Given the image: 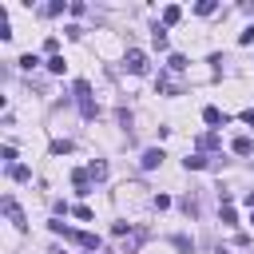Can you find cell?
<instances>
[{
    "mask_svg": "<svg viewBox=\"0 0 254 254\" xmlns=\"http://www.w3.org/2000/svg\"><path fill=\"white\" fill-rule=\"evenodd\" d=\"M75 103H79V115L83 119H95V95H91V83L87 79L75 83Z\"/></svg>",
    "mask_w": 254,
    "mask_h": 254,
    "instance_id": "obj_1",
    "label": "cell"
},
{
    "mask_svg": "<svg viewBox=\"0 0 254 254\" xmlns=\"http://www.w3.org/2000/svg\"><path fill=\"white\" fill-rule=\"evenodd\" d=\"M123 64H127V71H131V75H147V67H151V64H147V56H143L139 48H131V52L123 56Z\"/></svg>",
    "mask_w": 254,
    "mask_h": 254,
    "instance_id": "obj_2",
    "label": "cell"
},
{
    "mask_svg": "<svg viewBox=\"0 0 254 254\" xmlns=\"http://www.w3.org/2000/svg\"><path fill=\"white\" fill-rule=\"evenodd\" d=\"M4 214H8V222H12L16 230H24V226H28V222H24V210H20V202H16L12 194L4 198Z\"/></svg>",
    "mask_w": 254,
    "mask_h": 254,
    "instance_id": "obj_3",
    "label": "cell"
},
{
    "mask_svg": "<svg viewBox=\"0 0 254 254\" xmlns=\"http://www.w3.org/2000/svg\"><path fill=\"white\" fill-rule=\"evenodd\" d=\"M155 87H159V91H167V95H179V91H183V83L175 79V71H159Z\"/></svg>",
    "mask_w": 254,
    "mask_h": 254,
    "instance_id": "obj_4",
    "label": "cell"
},
{
    "mask_svg": "<svg viewBox=\"0 0 254 254\" xmlns=\"http://www.w3.org/2000/svg\"><path fill=\"white\" fill-rule=\"evenodd\" d=\"M163 159H167V155H163V147H147L139 163H143V171H155V167H163Z\"/></svg>",
    "mask_w": 254,
    "mask_h": 254,
    "instance_id": "obj_5",
    "label": "cell"
},
{
    "mask_svg": "<svg viewBox=\"0 0 254 254\" xmlns=\"http://www.w3.org/2000/svg\"><path fill=\"white\" fill-rule=\"evenodd\" d=\"M71 183H75V194H91V175L87 171H75Z\"/></svg>",
    "mask_w": 254,
    "mask_h": 254,
    "instance_id": "obj_6",
    "label": "cell"
},
{
    "mask_svg": "<svg viewBox=\"0 0 254 254\" xmlns=\"http://www.w3.org/2000/svg\"><path fill=\"white\" fill-rule=\"evenodd\" d=\"M179 20H183V8H179V4H167V8H163V28H171V24H179Z\"/></svg>",
    "mask_w": 254,
    "mask_h": 254,
    "instance_id": "obj_7",
    "label": "cell"
},
{
    "mask_svg": "<svg viewBox=\"0 0 254 254\" xmlns=\"http://www.w3.org/2000/svg\"><path fill=\"white\" fill-rule=\"evenodd\" d=\"M87 175H91L95 183H103V179H107V163H103V159H91V163H87Z\"/></svg>",
    "mask_w": 254,
    "mask_h": 254,
    "instance_id": "obj_8",
    "label": "cell"
},
{
    "mask_svg": "<svg viewBox=\"0 0 254 254\" xmlns=\"http://www.w3.org/2000/svg\"><path fill=\"white\" fill-rule=\"evenodd\" d=\"M71 238H75L79 246H87V250H99V238H95V234H87V230H75Z\"/></svg>",
    "mask_w": 254,
    "mask_h": 254,
    "instance_id": "obj_9",
    "label": "cell"
},
{
    "mask_svg": "<svg viewBox=\"0 0 254 254\" xmlns=\"http://www.w3.org/2000/svg\"><path fill=\"white\" fill-rule=\"evenodd\" d=\"M250 151H254V139L250 135H238L234 139V155H250Z\"/></svg>",
    "mask_w": 254,
    "mask_h": 254,
    "instance_id": "obj_10",
    "label": "cell"
},
{
    "mask_svg": "<svg viewBox=\"0 0 254 254\" xmlns=\"http://www.w3.org/2000/svg\"><path fill=\"white\" fill-rule=\"evenodd\" d=\"M167 71H175V75H179V71H187V56H179V52H175V56L167 60Z\"/></svg>",
    "mask_w": 254,
    "mask_h": 254,
    "instance_id": "obj_11",
    "label": "cell"
},
{
    "mask_svg": "<svg viewBox=\"0 0 254 254\" xmlns=\"http://www.w3.org/2000/svg\"><path fill=\"white\" fill-rule=\"evenodd\" d=\"M202 119H206L210 127H218V123H226V115H222L218 107H206V111H202Z\"/></svg>",
    "mask_w": 254,
    "mask_h": 254,
    "instance_id": "obj_12",
    "label": "cell"
},
{
    "mask_svg": "<svg viewBox=\"0 0 254 254\" xmlns=\"http://www.w3.org/2000/svg\"><path fill=\"white\" fill-rule=\"evenodd\" d=\"M183 167H187V171H202V167H206V159H202V155H187V159H183Z\"/></svg>",
    "mask_w": 254,
    "mask_h": 254,
    "instance_id": "obj_13",
    "label": "cell"
},
{
    "mask_svg": "<svg viewBox=\"0 0 254 254\" xmlns=\"http://www.w3.org/2000/svg\"><path fill=\"white\" fill-rule=\"evenodd\" d=\"M151 40H155V48H167V28H163V24H155V32H151Z\"/></svg>",
    "mask_w": 254,
    "mask_h": 254,
    "instance_id": "obj_14",
    "label": "cell"
},
{
    "mask_svg": "<svg viewBox=\"0 0 254 254\" xmlns=\"http://www.w3.org/2000/svg\"><path fill=\"white\" fill-rule=\"evenodd\" d=\"M44 52H48V60H52V56H60V40H56V36H48V40H44Z\"/></svg>",
    "mask_w": 254,
    "mask_h": 254,
    "instance_id": "obj_15",
    "label": "cell"
},
{
    "mask_svg": "<svg viewBox=\"0 0 254 254\" xmlns=\"http://www.w3.org/2000/svg\"><path fill=\"white\" fill-rule=\"evenodd\" d=\"M198 147H202V151H218V135H202Z\"/></svg>",
    "mask_w": 254,
    "mask_h": 254,
    "instance_id": "obj_16",
    "label": "cell"
},
{
    "mask_svg": "<svg viewBox=\"0 0 254 254\" xmlns=\"http://www.w3.org/2000/svg\"><path fill=\"white\" fill-rule=\"evenodd\" d=\"M67 151H71L67 139H52V155H67Z\"/></svg>",
    "mask_w": 254,
    "mask_h": 254,
    "instance_id": "obj_17",
    "label": "cell"
},
{
    "mask_svg": "<svg viewBox=\"0 0 254 254\" xmlns=\"http://www.w3.org/2000/svg\"><path fill=\"white\" fill-rule=\"evenodd\" d=\"M12 179H16V183H28V179H32V171H28V167H20V163H16V167H12Z\"/></svg>",
    "mask_w": 254,
    "mask_h": 254,
    "instance_id": "obj_18",
    "label": "cell"
},
{
    "mask_svg": "<svg viewBox=\"0 0 254 254\" xmlns=\"http://www.w3.org/2000/svg\"><path fill=\"white\" fill-rule=\"evenodd\" d=\"M71 214H75L79 222H91V218H95V214H91V206H71Z\"/></svg>",
    "mask_w": 254,
    "mask_h": 254,
    "instance_id": "obj_19",
    "label": "cell"
},
{
    "mask_svg": "<svg viewBox=\"0 0 254 254\" xmlns=\"http://www.w3.org/2000/svg\"><path fill=\"white\" fill-rule=\"evenodd\" d=\"M194 12H198V16H210V12H214V0H198Z\"/></svg>",
    "mask_w": 254,
    "mask_h": 254,
    "instance_id": "obj_20",
    "label": "cell"
},
{
    "mask_svg": "<svg viewBox=\"0 0 254 254\" xmlns=\"http://www.w3.org/2000/svg\"><path fill=\"white\" fill-rule=\"evenodd\" d=\"M64 67H67V64H64V56H52V60H48V71H56V75H60Z\"/></svg>",
    "mask_w": 254,
    "mask_h": 254,
    "instance_id": "obj_21",
    "label": "cell"
},
{
    "mask_svg": "<svg viewBox=\"0 0 254 254\" xmlns=\"http://www.w3.org/2000/svg\"><path fill=\"white\" fill-rule=\"evenodd\" d=\"M36 64H40V60H36V56H32V52H24V56H20V67H28V71H32V67H36Z\"/></svg>",
    "mask_w": 254,
    "mask_h": 254,
    "instance_id": "obj_22",
    "label": "cell"
},
{
    "mask_svg": "<svg viewBox=\"0 0 254 254\" xmlns=\"http://www.w3.org/2000/svg\"><path fill=\"white\" fill-rule=\"evenodd\" d=\"M222 222H226V226H234V222H238V214H234V206H222Z\"/></svg>",
    "mask_w": 254,
    "mask_h": 254,
    "instance_id": "obj_23",
    "label": "cell"
},
{
    "mask_svg": "<svg viewBox=\"0 0 254 254\" xmlns=\"http://www.w3.org/2000/svg\"><path fill=\"white\" fill-rule=\"evenodd\" d=\"M0 155H4V163H8V167H16V147H4Z\"/></svg>",
    "mask_w": 254,
    "mask_h": 254,
    "instance_id": "obj_24",
    "label": "cell"
},
{
    "mask_svg": "<svg viewBox=\"0 0 254 254\" xmlns=\"http://www.w3.org/2000/svg\"><path fill=\"white\" fill-rule=\"evenodd\" d=\"M151 202H155V210H167V206H171V198H167V194H155Z\"/></svg>",
    "mask_w": 254,
    "mask_h": 254,
    "instance_id": "obj_25",
    "label": "cell"
},
{
    "mask_svg": "<svg viewBox=\"0 0 254 254\" xmlns=\"http://www.w3.org/2000/svg\"><path fill=\"white\" fill-rule=\"evenodd\" d=\"M242 123H250V127H254V107H246V111H242Z\"/></svg>",
    "mask_w": 254,
    "mask_h": 254,
    "instance_id": "obj_26",
    "label": "cell"
},
{
    "mask_svg": "<svg viewBox=\"0 0 254 254\" xmlns=\"http://www.w3.org/2000/svg\"><path fill=\"white\" fill-rule=\"evenodd\" d=\"M246 206H250V210H254V190H246Z\"/></svg>",
    "mask_w": 254,
    "mask_h": 254,
    "instance_id": "obj_27",
    "label": "cell"
},
{
    "mask_svg": "<svg viewBox=\"0 0 254 254\" xmlns=\"http://www.w3.org/2000/svg\"><path fill=\"white\" fill-rule=\"evenodd\" d=\"M250 222H254V214H250Z\"/></svg>",
    "mask_w": 254,
    "mask_h": 254,
    "instance_id": "obj_28",
    "label": "cell"
}]
</instances>
